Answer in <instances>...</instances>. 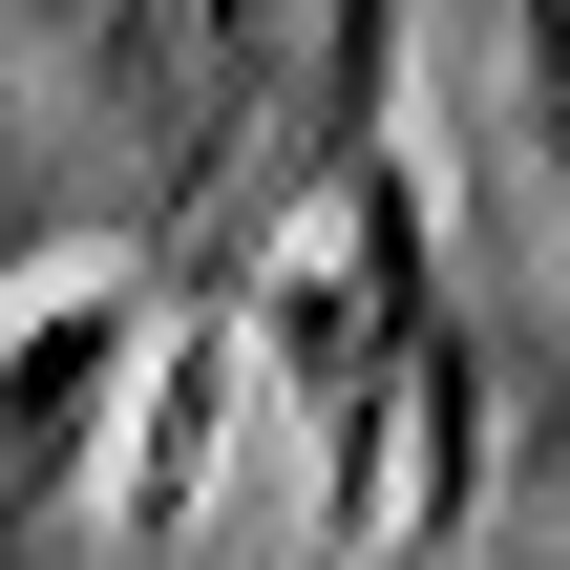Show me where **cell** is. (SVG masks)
I'll return each mask as SVG.
<instances>
[]
</instances>
